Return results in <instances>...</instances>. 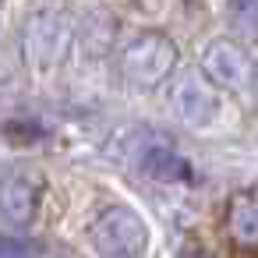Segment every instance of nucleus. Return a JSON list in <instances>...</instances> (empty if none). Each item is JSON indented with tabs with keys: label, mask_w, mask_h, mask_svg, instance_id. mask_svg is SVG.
Wrapping results in <instances>:
<instances>
[{
	"label": "nucleus",
	"mask_w": 258,
	"mask_h": 258,
	"mask_svg": "<svg viewBox=\"0 0 258 258\" xmlns=\"http://www.w3.org/2000/svg\"><path fill=\"white\" fill-rule=\"evenodd\" d=\"M177 68V46L163 32H142L120 50V75L131 89L152 92Z\"/></svg>",
	"instance_id": "nucleus-1"
},
{
	"label": "nucleus",
	"mask_w": 258,
	"mask_h": 258,
	"mask_svg": "<svg viewBox=\"0 0 258 258\" xmlns=\"http://www.w3.org/2000/svg\"><path fill=\"white\" fill-rule=\"evenodd\" d=\"M92 244L99 254L110 258H135L149 244V226L145 219L127 209V205H110L96 223H92Z\"/></svg>",
	"instance_id": "nucleus-2"
},
{
	"label": "nucleus",
	"mask_w": 258,
	"mask_h": 258,
	"mask_svg": "<svg viewBox=\"0 0 258 258\" xmlns=\"http://www.w3.org/2000/svg\"><path fill=\"white\" fill-rule=\"evenodd\" d=\"M75 43V22L64 11H39L25 25V50L39 68H53L68 57Z\"/></svg>",
	"instance_id": "nucleus-3"
},
{
	"label": "nucleus",
	"mask_w": 258,
	"mask_h": 258,
	"mask_svg": "<svg viewBox=\"0 0 258 258\" xmlns=\"http://www.w3.org/2000/svg\"><path fill=\"white\" fill-rule=\"evenodd\" d=\"M216 82L205 75V71H184L177 82H173V110L184 124L191 127H209L216 117H219V96H216Z\"/></svg>",
	"instance_id": "nucleus-4"
},
{
	"label": "nucleus",
	"mask_w": 258,
	"mask_h": 258,
	"mask_svg": "<svg viewBox=\"0 0 258 258\" xmlns=\"http://www.w3.org/2000/svg\"><path fill=\"white\" fill-rule=\"evenodd\" d=\"M202 71L226 92H251L254 64L244 53V46L233 39H212L202 53Z\"/></svg>",
	"instance_id": "nucleus-5"
},
{
	"label": "nucleus",
	"mask_w": 258,
	"mask_h": 258,
	"mask_svg": "<svg viewBox=\"0 0 258 258\" xmlns=\"http://www.w3.org/2000/svg\"><path fill=\"white\" fill-rule=\"evenodd\" d=\"M43 177L36 170H11L0 184V216L8 226H29L43 205Z\"/></svg>",
	"instance_id": "nucleus-6"
},
{
	"label": "nucleus",
	"mask_w": 258,
	"mask_h": 258,
	"mask_svg": "<svg viewBox=\"0 0 258 258\" xmlns=\"http://www.w3.org/2000/svg\"><path fill=\"white\" fill-rule=\"evenodd\" d=\"M223 230L237 251H258V187L237 191L226 202Z\"/></svg>",
	"instance_id": "nucleus-7"
},
{
	"label": "nucleus",
	"mask_w": 258,
	"mask_h": 258,
	"mask_svg": "<svg viewBox=\"0 0 258 258\" xmlns=\"http://www.w3.org/2000/svg\"><path fill=\"white\" fill-rule=\"evenodd\" d=\"M138 170H142L145 177H152V180H166V184H173V180H187V177H191L187 163L170 149V142L145 145V149L138 152Z\"/></svg>",
	"instance_id": "nucleus-8"
},
{
	"label": "nucleus",
	"mask_w": 258,
	"mask_h": 258,
	"mask_svg": "<svg viewBox=\"0 0 258 258\" xmlns=\"http://www.w3.org/2000/svg\"><path fill=\"white\" fill-rule=\"evenodd\" d=\"M226 25L233 36L258 43V0H226Z\"/></svg>",
	"instance_id": "nucleus-9"
},
{
	"label": "nucleus",
	"mask_w": 258,
	"mask_h": 258,
	"mask_svg": "<svg viewBox=\"0 0 258 258\" xmlns=\"http://www.w3.org/2000/svg\"><path fill=\"white\" fill-rule=\"evenodd\" d=\"M99 25V18L92 15L85 25H82V43L92 50V53H103L106 46H110V39H113V18L106 15V22H103V29H96Z\"/></svg>",
	"instance_id": "nucleus-10"
},
{
	"label": "nucleus",
	"mask_w": 258,
	"mask_h": 258,
	"mask_svg": "<svg viewBox=\"0 0 258 258\" xmlns=\"http://www.w3.org/2000/svg\"><path fill=\"white\" fill-rule=\"evenodd\" d=\"M0 251H4L8 258H15V254H39V247H36V244H29V240L22 244V240H15L11 233H8L4 240H0Z\"/></svg>",
	"instance_id": "nucleus-11"
},
{
	"label": "nucleus",
	"mask_w": 258,
	"mask_h": 258,
	"mask_svg": "<svg viewBox=\"0 0 258 258\" xmlns=\"http://www.w3.org/2000/svg\"><path fill=\"white\" fill-rule=\"evenodd\" d=\"M251 99L258 103V64H254V78H251Z\"/></svg>",
	"instance_id": "nucleus-12"
}]
</instances>
